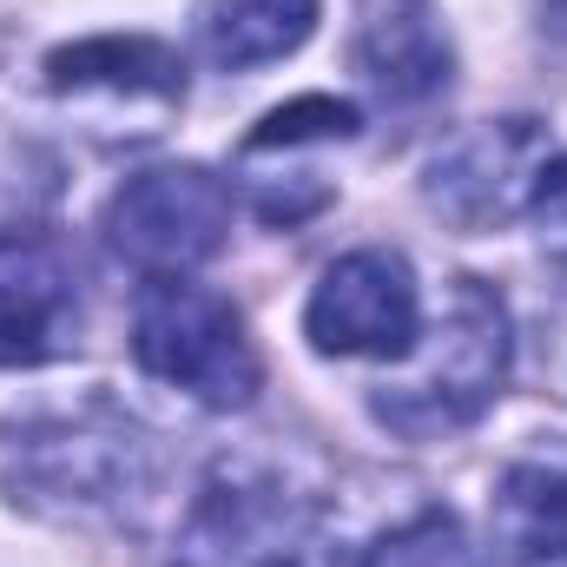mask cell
Segmentation results:
<instances>
[{
    "instance_id": "7a4b0ae2",
    "label": "cell",
    "mask_w": 567,
    "mask_h": 567,
    "mask_svg": "<svg viewBox=\"0 0 567 567\" xmlns=\"http://www.w3.org/2000/svg\"><path fill=\"white\" fill-rule=\"evenodd\" d=\"M133 357L145 377L198 396L205 410H245L265 383L258 343L231 297L192 278H152L133 310Z\"/></svg>"
},
{
    "instance_id": "277c9868",
    "label": "cell",
    "mask_w": 567,
    "mask_h": 567,
    "mask_svg": "<svg viewBox=\"0 0 567 567\" xmlns=\"http://www.w3.org/2000/svg\"><path fill=\"white\" fill-rule=\"evenodd\" d=\"M317 495L290 488L271 462H218L178 528L172 567H271L310 535Z\"/></svg>"
},
{
    "instance_id": "52a82bcc",
    "label": "cell",
    "mask_w": 567,
    "mask_h": 567,
    "mask_svg": "<svg viewBox=\"0 0 567 567\" xmlns=\"http://www.w3.org/2000/svg\"><path fill=\"white\" fill-rule=\"evenodd\" d=\"M80 343V271L53 231H0V370L53 363Z\"/></svg>"
},
{
    "instance_id": "8992f818",
    "label": "cell",
    "mask_w": 567,
    "mask_h": 567,
    "mask_svg": "<svg viewBox=\"0 0 567 567\" xmlns=\"http://www.w3.org/2000/svg\"><path fill=\"white\" fill-rule=\"evenodd\" d=\"M303 330L323 357H383L403 363L423 337V297L416 271L396 251H350L337 258L310 303H303Z\"/></svg>"
},
{
    "instance_id": "e0dca14e",
    "label": "cell",
    "mask_w": 567,
    "mask_h": 567,
    "mask_svg": "<svg viewBox=\"0 0 567 567\" xmlns=\"http://www.w3.org/2000/svg\"><path fill=\"white\" fill-rule=\"evenodd\" d=\"M535 567H567V561H535Z\"/></svg>"
},
{
    "instance_id": "5bb4252c",
    "label": "cell",
    "mask_w": 567,
    "mask_h": 567,
    "mask_svg": "<svg viewBox=\"0 0 567 567\" xmlns=\"http://www.w3.org/2000/svg\"><path fill=\"white\" fill-rule=\"evenodd\" d=\"M363 567H482L475 555V542H468V528L449 515V508H423L416 522H403V528H390Z\"/></svg>"
},
{
    "instance_id": "6da1fadb",
    "label": "cell",
    "mask_w": 567,
    "mask_h": 567,
    "mask_svg": "<svg viewBox=\"0 0 567 567\" xmlns=\"http://www.w3.org/2000/svg\"><path fill=\"white\" fill-rule=\"evenodd\" d=\"M508 310L482 278H455L449 310L435 317L423 350L403 357V370H390L370 390V416L403 435V442H442L455 429H468L508 383Z\"/></svg>"
},
{
    "instance_id": "ba28073f",
    "label": "cell",
    "mask_w": 567,
    "mask_h": 567,
    "mask_svg": "<svg viewBox=\"0 0 567 567\" xmlns=\"http://www.w3.org/2000/svg\"><path fill=\"white\" fill-rule=\"evenodd\" d=\"M357 66L396 106L442 93L455 73V47H449L435 0H363L357 7Z\"/></svg>"
},
{
    "instance_id": "9c48e42d",
    "label": "cell",
    "mask_w": 567,
    "mask_h": 567,
    "mask_svg": "<svg viewBox=\"0 0 567 567\" xmlns=\"http://www.w3.org/2000/svg\"><path fill=\"white\" fill-rule=\"evenodd\" d=\"M47 86L53 93H113V100H158L178 106L185 100V66L165 40L145 33H106V40H80L47 53Z\"/></svg>"
},
{
    "instance_id": "4fadbf2b",
    "label": "cell",
    "mask_w": 567,
    "mask_h": 567,
    "mask_svg": "<svg viewBox=\"0 0 567 567\" xmlns=\"http://www.w3.org/2000/svg\"><path fill=\"white\" fill-rule=\"evenodd\" d=\"M363 113L350 100H330V93H303L278 113L258 120V133L245 140V158H271V152H297V145H337V140H357Z\"/></svg>"
},
{
    "instance_id": "3957f363",
    "label": "cell",
    "mask_w": 567,
    "mask_h": 567,
    "mask_svg": "<svg viewBox=\"0 0 567 567\" xmlns=\"http://www.w3.org/2000/svg\"><path fill=\"white\" fill-rule=\"evenodd\" d=\"M231 231V192L205 165H152L120 185L106 205V245L120 265L145 278H185L192 265L218 258Z\"/></svg>"
},
{
    "instance_id": "2e32d148",
    "label": "cell",
    "mask_w": 567,
    "mask_h": 567,
    "mask_svg": "<svg viewBox=\"0 0 567 567\" xmlns=\"http://www.w3.org/2000/svg\"><path fill=\"white\" fill-rule=\"evenodd\" d=\"M271 567H357V561H350L337 542H310V535H303V542H297L290 555H278Z\"/></svg>"
},
{
    "instance_id": "30bf717a",
    "label": "cell",
    "mask_w": 567,
    "mask_h": 567,
    "mask_svg": "<svg viewBox=\"0 0 567 567\" xmlns=\"http://www.w3.org/2000/svg\"><path fill=\"white\" fill-rule=\"evenodd\" d=\"M133 455H140V435L126 423L113 429H47V435H27V488L33 495H66V508L80 502H120L133 488Z\"/></svg>"
},
{
    "instance_id": "8fae6325",
    "label": "cell",
    "mask_w": 567,
    "mask_h": 567,
    "mask_svg": "<svg viewBox=\"0 0 567 567\" xmlns=\"http://www.w3.org/2000/svg\"><path fill=\"white\" fill-rule=\"evenodd\" d=\"M495 542L522 567L567 561V449L522 455L495 482Z\"/></svg>"
},
{
    "instance_id": "5b68a950",
    "label": "cell",
    "mask_w": 567,
    "mask_h": 567,
    "mask_svg": "<svg viewBox=\"0 0 567 567\" xmlns=\"http://www.w3.org/2000/svg\"><path fill=\"white\" fill-rule=\"evenodd\" d=\"M548 158H555V140L542 120H488L429 158L423 198L455 231H495L535 205Z\"/></svg>"
},
{
    "instance_id": "9a60e30c",
    "label": "cell",
    "mask_w": 567,
    "mask_h": 567,
    "mask_svg": "<svg viewBox=\"0 0 567 567\" xmlns=\"http://www.w3.org/2000/svg\"><path fill=\"white\" fill-rule=\"evenodd\" d=\"M535 231H542V245L567 258V158H548V172H542V185H535Z\"/></svg>"
},
{
    "instance_id": "7c38bea8",
    "label": "cell",
    "mask_w": 567,
    "mask_h": 567,
    "mask_svg": "<svg viewBox=\"0 0 567 567\" xmlns=\"http://www.w3.org/2000/svg\"><path fill=\"white\" fill-rule=\"evenodd\" d=\"M310 27H317V0H205L198 7V47L225 73L297 53Z\"/></svg>"
}]
</instances>
